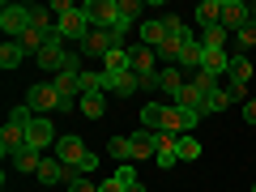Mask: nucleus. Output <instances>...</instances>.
Here are the masks:
<instances>
[{"mask_svg": "<svg viewBox=\"0 0 256 192\" xmlns=\"http://www.w3.org/2000/svg\"><path fill=\"white\" fill-rule=\"evenodd\" d=\"M137 34H141V47H154V52L166 43V26H162V18H158V22H150V18H146V22L137 26Z\"/></svg>", "mask_w": 256, "mask_h": 192, "instance_id": "obj_15", "label": "nucleus"}, {"mask_svg": "<svg viewBox=\"0 0 256 192\" xmlns=\"http://www.w3.org/2000/svg\"><path fill=\"white\" fill-rule=\"evenodd\" d=\"M102 111H107V94H82V116L102 120Z\"/></svg>", "mask_w": 256, "mask_h": 192, "instance_id": "obj_24", "label": "nucleus"}, {"mask_svg": "<svg viewBox=\"0 0 256 192\" xmlns=\"http://www.w3.org/2000/svg\"><path fill=\"white\" fill-rule=\"evenodd\" d=\"M137 120H141V128H150V132H162V107H158V102H146Z\"/></svg>", "mask_w": 256, "mask_h": 192, "instance_id": "obj_21", "label": "nucleus"}, {"mask_svg": "<svg viewBox=\"0 0 256 192\" xmlns=\"http://www.w3.org/2000/svg\"><path fill=\"white\" fill-rule=\"evenodd\" d=\"M132 77H137L141 86H154V77H158V52L154 47H132Z\"/></svg>", "mask_w": 256, "mask_h": 192, "instance_id": "obj_7", "label": "nucleus"}, {"mask_svg": "<svg viewBox=\"0 0 256 192\" xmlns=\"http://www.w3.org/2000/svg\"><path fill=\"white\" fill-rule=\"evenodd\" d=\"M244 120H248V124H256V98L244 102Z\"/></svg>", "mask_w": 256, "mask_h": 192, "instance_id": "obj_36", "label": "nucleus"}, {"mask_svg": "<svg viewBox=\"0 0 256 192\" xmlns=\"http://www.w3.org/2000/svg\"><path fill=\"white\" fill-rule=\"evenodd\" d=\"M201 102H205V90H196V86H184L180 90V98H175V107H188V111H201Z\"/></svg>", "mask_w": 256, "mask_h": 192, "instance_id": "obj_22", "label": "nucleus"}, {"mask_svg": "<svg viewBox=\"0 0 256 192\" xmlns=\"http://www.w3.org/2000/svg\"><path fill=\"white\" fill-rule=\"evenodd\" d=\"M252 192H256V184H252Z\"/></svg>", "mask_w": 256, "mask_h": 192, "instance_id": "obj_38", "label": "nucleus"}, {"mask_svg": "<svg viewBox=\"0 0 256 192\" xmlns=\"http://www.w3.org/2000/svg\"><path fill=\"white\" fill-rule=\"evenodd\" d=\"M248 18H252V9H248L244 0H222V26L226 30H239Z\"/></svg>", "mask_w": 256, "mask_h": 192, "instance_id": "obj_13", "label": "nucleus"}, {"mask_svg": "<svg viewBox=\"0 0 256 192\" xmlns=\"http://www.w3.org/2000/svg\"><path fill=\"white\" fill-rule=\"evenodd\" d=\"M162 26H166V38H192L188 34V22H180V13H166Z\"/></svg>", "mask_w": 256, "mask_h": 192, "instance_id": "obj_30", "label": "nucleus"}, {"mask_svg": "<svg viewBox=\"0 0 256 192\" xmlns=\"http://www.w3.org/2000/svg\"><path fill=\"white\" fill-rule=\"evenodd\" d=\"M226 34H230L226 26H210V30H205V38H201V47H222V43H226Z\"/></svg>", "mask_w": 256, "mask_h": 192, "instance_id": "obj_31", "label": "nucleus"}, {"mask_svg": "<svg viewBox=\"0 0 256 192\" xmlns=\"http://www.w3.org/2000/svg\"><path fill=\"white\" fill-rule=\"evenodd\" d=\"M0 150H4V158H13V154H22V150H26V128L22 124H4L0 128Z\"/></svg>", "mask_w": 256, "mask_h": 192, "instance_id": "obj_11", "label": "nucleus"}, {"mask_svg": "<svg viewBox=\"0 0 256 192\" xmlns=\"http://www.w3.org/2000/svg\"><path fill=\"white\" fill-rule=\"evenodd\" d=\"M201 73H210L214 82H218L222 73H230V52H226V47H205V56H201Z\"/></svg>", "mask_w": 256, "mask_h": 192, "instance_id": "obj_10", "label": "nucleus"}, {"mask_svg": "<svg viewBox=\"0 0 256 192\" xmlns=\"http://www.w3.org/2000/svg\"><path fill=\"white\" fill-rule=\"evenodd\" d=\"M201 56H205V47L196 43V38H188V43L180 47V68H192V73H201Z\"/></svg>", "mask_w": 256, "mask_h": 192, "instance_id": "obj_20", "label": "nucleus"}, {"mask_svg": "<svg viewBox=\"0 0 256 192\" xmlns=\"http://www.w3.org/2000/svg\"><path fill=\"white\" fill-rule=\"evenodd\" d=\"M116 47H124V38H120L116 30H90V34L82 38V47H77V52H86V56H102V60H107V52H116Z\"/></svg>", "mask_w": 256, "mask_h": 192, "instance_id": "obj_8", "label": "nucleus"}, {"mask_svg": "<svg viewBox=\"0 0 256 192\" xmlns=\"http://www.w3.org/2000/svg\"><path fill=\"white\" fill-rule=\"evenodd\" d=\"M102 73H132V52H128V47L107 52V60H102Z\"/></svg>", "mask_w": 256, "mask_h": 192, "instance_id": "obj_17", "label": "nucleus"}, {"mask_svg": "<svg viewBox=\"0 0 256 192\" xmlns=\"http://www.w3.org/2000/svg\"><path fill=\"white\" fill-rule=\"evenodd\" d=\"M0 30L4 38H22L30 30V4H0Z\"/></svg>", "mask_w": 256, "mask_h": 192, "instance_id": "obj_5", "label": "nucleus"}, {"mask_svg": "<svg viewBox=\"0 0 256 192\" xmlns=\"http://www.w3.org/2000/svg\"><path fill=\"white\" fill-rule=\"evenodd\" d=\"M22 60H26L22 43H18V38H4V47H0V68H4V73H13V68H18Z\"/></svg>", "mask_w": 256, "mask_h": 192, "instance_id": "obj_19", "label": "nucleus"}, {"mask_svg": "<svg viewBox=\"0 0 256 192\" xmlns=\"http://www.w3.org/2000/svg\"><path fill=\"white\" fill-rule=\"evenodd\" d=\"M26 107L34 111V116L60 111V90H56V82H34V86L26 90Z\"/></svg>", "mask_w": 256, "mask_h": 192, "instance_id": "obj_3", "label": "nucleus"}, {"mask_svg": "<svg viewBox=\"0 0 256 192\" xmlns=\"http://www.w3.org/2000/svg\"><path fill=\"white\" fill-rule=\"evenodd\" d=\"M230 77H235L239 86H248L252 82V60H248V56H230Z\"/></svg>", "mask_w": 256, "mask_h": 192, "instance_id": "obj_26", "label": "nucleus"}, {"mask_svg": "<svg viewBox=\"0 0 256 192\" xmlns=\"http://www.w3.org/2000/svg\"><path fill=\"white\" fill-rule=\"evenodd\" d=\"M68 192H98V184H90V175H77V180L68 184Z\"/></svg>", "mask_w": 256, "mask_h": 192, "instance_id": "obj_34", "label": "nucleus"}, {"mask_svg": "<svg viewBox=\"0 0 256 192\" xmlns=\"http://www.w3.org/2000/svg\"><path fill=\"white\" fill-rule=\"evenodd\" d=\"M235 38H239V43H244V47H252V43H256V18H248L244 26L235 30Z\"/></svg>", "mask_w": 256, "mask_h": 192, "instance_id": "obj_32", "label": "nucleus"}, {"mask_svg": "<svg viewBox=\"0 0 256 192\" xmlns=\"http://www.w3.org/2000/svg\"><path fill=\"white\" fill-rule=\"evenodd\" d=\"M196 124H201V111H188V107H162V132L188 137Z\"/></svg>", "mask_w": 256, "mask_h": 192, "instance_id": "obj_6", "label": "nucleus"}, {"mask_svg": "<svg viewBox=\"0 0 256 192\" xmlns=\"http://www.w3.org/2000/svg\"><path fill=\"white\" fill-rule=\"evenodd\" d=\"M154 86H158V90H166L171 98H180V90L188 86V77H184V73H180V64H175V68H158Z\"/></svg>", "mask_w": 256, "mask_h": 192, "instance_id": "obj_14", "label": "nucleus"}, {"mask_svg": "<svg viewBox=\"0 0 256 192\" xmlns=\"http://www.w3.org/2000/svg\"><path fill=\"white\" fill-rule=\"evenodd\" d=\"M56 158H60L64 166L82 171V175H94V171H98V154L86 150L82 137H60V141H56Z\"/></svg>", "mask_w": 256, "mask_h": 192, "instance_id": "obj_2", "label": "nucleus"}, {"mask_svg": "<svg viewBox=\"0 0 256 192\" xmlns=\"http://www.w3.org/2000/svg\"><path fill=\"white\" fill-rule=\"evenodd\" d=\"M192 18H196V26H205V30H210V26H222V0H201Z\"/></svg>", "mask_w": 256, "mask_h": 192, "instance_id": "obj_16", "label": "nucleus"}, {"mask_svg": "<svg viewBox=\"0 0 256 192\" xmlns=\"http://www.w3.org/2000/svg\"><path fill=\"white\" fill-rule=\"evenodd\" d=\"M111 158L116 162H132V137H111Z\"/></svg>", "mask_w": 256, "mask_h": 192, "instance_id": "obj_27", "label": "nucleus"}, {"mask_svg": "<svg viewBox=\"0 0 256 192\" xmlns=\"http://www.w3.org/2000/svg\"><path fill=\"white\" fill-rule=\"evenodd\" d=\"M188 43V38H166L162 47H158V56H166V60H180V47Z\"/></svg>", "mask_w": 256, "mask_h": 192, "instance_id": "obj_33", "label": "nucleus"}, {"mask_svg": "<svg viewBox=\"0 0 256 192\" xmlns=\"http://www.w3.org/2000/svg\"><path fill=\"white\" fill-rule=\"evenodd\" d=\"M226 94H230V102H248V86H239V82H230Z\"/></svg>", "mask_w": 256, "mask_h": 192, "instance_id": "obj_35", "label": "nucleus"}, {"mask_svg": "<svg viewBox=\"0 0 256 192\" xmlns=\"http://www.w3.org/2000/svg\"><path fill=\"white\" fill-rule=\"evenodd\" d=\"M222 107H230V94H226V90H214V94H205V102H201V120H205V116H218Z\"/></svg>", "mask_w": 256, "mask_h": 192, "instance_id": "obj_23", "label": "nucleus"}, {"mask_svg": "<svg viewBox=\"0 0 256 192\" xmlns=\"http://www.w3.org/2000/svg\"><path fill=\"white\" fill-rule=\"evenodd\" d=\"M201 154H205V146L192 137V132H188V137H180V158H184V162H196Z\"/></svg>", "mask_w": 256, "mask_h": 192, "instance_id": "obj_28", "label": "nucleus"}, {"mask_svg": "<svg viewBox=\"0 0 256 192\" xmlns=\"http://www.w3.org/2000/svg\"><path fill=\"white\" fill-rule=\"evenodd\" d=\"M128 192H146V184H141V180H132V184H128Z\"/></svg>", "mask_w": 256, "mask_h": 192, "instance_id": "obj_37", "label": "nucleus"}, {"mask_svg": "<svg viewBox=\"0 0 256 192\" xmlns=\"http://www.w3.org/2000/svg\"><path fill=\"white\" fill-rule=\"evenodd\" d=\"M56 141H60V137H56V128H52V120H47V116H34V120H30V128H26V150H38V154H43V150L56 146Z\"/></svg>", "mask_w": 256, "mask_h": 192, "instance_id": "obj_9", "label": "nucleus"}, {"mask_svg": "<svg viewBox=\"0 0 256 192\" xmlns=\"http://www.w3.org/2000/svg\"><path fill=\"white\" fill-rule=\"evenodd\" d=\"M141 13H146V4H141V0H120V18L128 22V26H141Z\"/></svg>", "mask_w": 256, "mask_h": 192, "instance_id": "obj_25", "label": "nucleus"}, {"mask_svg": "<svg viewBox=\"0 0 256 192\" xmlns=\"http://www.w3.org/2000/svg\"><path fill=\"white\" fill-rule=\"evenodd\" d=\"M82 13L90 18V30H116L120 38H124L128 30H132L124 18H120V0H86V4H82Z\"/></svg>", "mask_w": 256, "mask_h": 192, "instance_id": "obj_1", "label": "nucleus"}, {"mask_svg": "<svg viewBox=\"0 0 256 192\" xmlns=\"http://www.w3.org/2000/svg\"><path fill=\"white\" fill-rule=\"evenodd\" d=\"M56 34H60L64 43H77V47H82V38L90 34V18L82 13V4H77L73 13H64V18H56Z\"/></svg>", "mask_w": 256, "mask_h": 192, "instance_id": "obj_4", "label": "nucleus"}, {"mask_svg": "<svg viewBox=\"0 0 256 192\" xmlns=\"http://www.w3.org/2000/svg\"><path fill=\"white\" fill-rule=\"evenodd\" d=\"M38 166H43V154H38V150H22V154H13V171H18V175H38Z\"/></svg>", "mask_w": 256, "mask_h": 192, "instance_id": "obj_18", "label": "nucleus"}, {"mask_svg": "<svg viewBox=\"0 0 256 192\" xmlns=\"http://www.w3.org/2000/svg\"><path fill=\"white\" fill-rule=\"evenodd\" d=\"M82 94H107V73H82Z\"/></svg>", "mask_w": 256, "mask_h": 192, "instance_id": "obj_29", "label": "nucleus"}, {"mask_svg": "<svg viewBox=\"0 0 256 192\" xmlns=\"http://www.w3.org/2000/svg\"><path fill=\"white\" fill-rule=\"evenodd\" d=\"M137 90H141V82L132 73H107V94L111 98H132Z\"/></svg>", "mask_w": 256, "mask_h": 192, "instance_id": "obj_12", "label": "nucleus"}]
</instances>
